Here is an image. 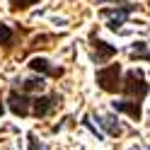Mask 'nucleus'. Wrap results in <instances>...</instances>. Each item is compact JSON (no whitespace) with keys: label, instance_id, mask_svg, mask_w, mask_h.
<instances>
[{"label":"nucleus","instance_id":"1","mask_svg":"<svg viewBox=\"0 0 150 150\" xmlns=\"http://www.w3.org/2000/svg\"><path fill=\"white\" fill-rule=\"evenodd\" d=\"M97 85L104 90V92H121L124 87V80H121V65L119 63H111L107 68H99L97 70Z\"/></svg>","mask_w":150,"mask_h":150},{"label":"nucleus","instance_id":"7","mask_svg":"<svg viewBox=\"0 0 150 150\" xmlns=\"http://www.w3.org/2000/svg\"><path fill=\"white\" fill-rule=\"evenodd\" d=\"M92 49H95V63H107L111 56H116V46H109L107 41L97 39V34H90Z\"/></svg>","mask_w":150,"mask_h":150},{"label":"nucleus","instance_id":"2","mask_svg":"<svg viewBox=\"0 0 150 150\" xmlns=\"http://www.w3.org/2000/svg\"><path fill=\"white\" fill-rule=\"evenodd\" d=\"M150 85L145 82V75L140 70H128L126 78H124V87H121V92H124L126 97H136V99H143L148 95Z\"/></svg>","mask_w":150,"mask_h":150},{"label":"nucleus","instance_id":"10","mask_svg":"<svg viewBox=\"0 0 150 150\" xmlns=\"http://www.w3.org/2000/svg\"><path fill=\"white\" fill-rule=\"evenodd\" d=\"M97 121H99V126L104 128L109 136H119V133H121V126H119L111 116H97Z\"/></svg>","mask_w":150,"mask_h":150},{"label":"nucleus","instance_id":"12","mask_svg":"<svg viewBox=\"0 0 150 150\" xmlns=\"http://www.w3.org/2000/svg\"><path fill=\"white\" fill-rule=\"evenodd\" d=\"M133 61H140V58H145V61H150V51H148V44H143V41H138L136 44V49H133Z\"/></svg>","mask_w":150,"mask_h":150},{"label":"nucleus","instance_id":"13","mask_svg":"<svg viewBox=\"0 0 150 150\" xmlns=\"http://www.w3.org/2000/svg\"><path fill=\"white\" fill-rule=\"evenodd\" d=\"M39 0H10V10L12 12H20V10H27L29 5H36Z\"/></svg>","mask_w":150,"mask_h":150},{"label":"nucleus","instance_id":"4","mask_svg":"<svg viewBox=\"0 0 150 150\" xmlns=\"http://www.w3.org/2000/svg\"><path fill=\"white\" fill-rule=\"evenodd\" d=\"M61 102H63V97L58 95V92L46 95V97H34L32 99V114L39 116V119H44V116H49L56 107H61Z\"/></svg>","mask_w":150,"mask_h":150},{"label":"nucleus","instance_id":"16","mask_svg":"<svg viewBox=\"0 0 150 150\" xmlns=\"http://www.w3.org/2000/svg\"><path fill=\"white\" fill-rule=\"evenodd\" d=\"M97 3H107V0H97ZM119 3H121V0H119Z\"/></svg>","mask_w":150,"mask_h":150},{"label":"nucleus","instance_id":"14","mask_svg":"<svg viewBox=\"0 0 150 150\" xmlns=\"http://www.w3.org/2000/svg\"><path fill=\"white\" fill-rule=\"evenodd\" d=\"M46 41H51V36L41 34V36H36V39H34V46H51V44H46Z\"/></svg>","mask_w":150,"mask_h":150},{"label":"nucleus","instance_id":"3","mask_svg":"<svg viewBox=\"0 0 150 150\" xmlns=\"http://www.w3.org/2000/svg\"><path fill=\"white\" fill-rule=\"evenodd\" d=\"M7 107H10V111L15 116H29L32 114V97L27 95L24 90H17V87H12V92H10V97H7Z\"/></svg>","mask_w":150,"mask_h":150},{"label":"nucleus","instance_id":"5","mask_svg":"<svg viewBox=\"0 0 150 150\" xmlns=\"http://www.w3.org/2000/svg\"><path fill=\"white\" fill-rule=\"evenodd\" d=\"M136 10H138V5H116L114 10H102V17H107L109 29L116 32V29H121V24L126 22V17L131 12H136Z\"/></svg>","mask_w":150,"mask_h":150},{"label":"nucleus","instance_id":"11","mask_svg":"<svg viewBox=\"0 0 150 150\" xmlns=\"http://www.w3.org/2000/svg\"><path fill=\"white\" fill-rule=\"evenodd\" d=\"M12 39H15V32H12L7 24L0 22V46H10V44H12Z\"/></svg>","mask_w":150,"mask_h":150},{"label":"nucleus","instance_id":"6","mask_svg":"<svg viewBox=\"0 0 150 150\" xmlns=\"http://www.w3.org/2000/svg\"><path fill=\"white\" fill-rule=\"evenodd\" d=\"M111 109L114 111H124V114H128L133 121H140V116H143V109H140V99H121V102H111Z\"/></svg>","mask_w":150,"mask_h":150},{"label":"nucleus","instance_id":"8","mask_svg":"<svg viewBox=\"0 0 150 150\" xmlns=\"http://www.w3.org/2000/svg\"><path fill=\"white\" fill-rule=\"evenodd\" d=\"M29 68H32L34 73H41V75H51V78H61V75H63V68H61V65L56 68V65H51V61H46V58H39V56L29 61Z\"/></svg>","mask_w":150,"mask_h":150},{"label":"nucleus","instance_id":"9","mask_svg":"<svg viewBox=\"0 0 150 150\" xmlns=\"http://www.w3.org/2000/svg\"><path fill=\"white\" fill-rule=\"evenodd\" d=\"M12 87L24 90V92H41L46 87V78H44V75H39V78H15L12 80Z\"/></svg>","mask_w":150,"mask_h":150},{"label":"nucleus","instance_id":"15","mask_svg":"<svg viewBox=\"0 0 150 150\" xmlns=\"http://www.w3.org/2000/svg\"><path fill=\"white\" fill-rule=\"evenodd\" d=\"M5 114V104H3V97H0V116Z\"/></svg>","mask_w":150,"mask_h":150}]
</instances>
